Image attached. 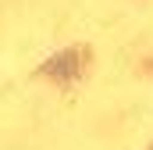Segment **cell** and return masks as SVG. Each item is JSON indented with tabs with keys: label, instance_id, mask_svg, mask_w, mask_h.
<instances>
[{
	"label": "cell",
	"instance_id": "cell-1",
	"mask_svg": "<svg viewBox=\"0 0 153 150\" xmlns=\"http://www.w3.org/2000/svg\"><path fill=\"white\" fill-rule=\"evenodd\" d=\"M82 61H89V54H82L75 46V50H64V54L50 57V61L39 68V75H43V79H57V82H71V79L82 75Z\"/></svg>",
	"mask_w": 153,
	"mask_h": 150
},
{
	"label": "cell",
	"instance_id": "cell-2",
	"mask_svg": "<svg viewBox=\"0 0 153 150\" xmlns=\"http://www.w3.org/2000/svg\"><path fill=\"white\" fill-rule=\"evenodd\" d=\"M150 150H153V147H150Z\"/></svg>",
	"mask_w": 153,
	"mask_h": 150
}]
</instances>
